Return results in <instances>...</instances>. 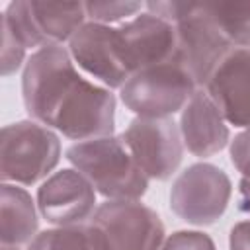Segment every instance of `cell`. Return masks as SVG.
Wrapping results in <instances>:
<instances>
[{
	"label": "cell",
	"instance_id": "6da1fadb",
	"mask_svg": "<svg viewBox=\"0 0 250 250\" xmlns=\"http://www.w3.org/2000/svg\"><path fill=\"white\" fill-rule=\"evenodd\" d=\"M21 98L29 119L70 141L109 137L115 131L113 90L88 78L62 45L43 47L27 57Z\"/></svg>",
	"mask_w": 250,
	"mask_h": 250
},
{
	"label": "cell",
	"instance_id": "7a4b0ae2",
	"mask_svg": "<svg viewBox=\"0 0 250 250\" xmlns=\"http://www.w3.org/2000/svg\"><path fill=\"white\" fill-rule=\"evenodd\" d=\"M145 10L176 27V62L199 88H205L217 64L236 49L213 20L207 2H145Z\"/></svg>",
	"mask_w": 250,
	"mask_h": 250
},
{
	"label": "cell",
	"instance_id": "3957f363",
	"mask_svg": "<svg viewBox=\"0 0 250 250\" xmlns=\"http://www.w3.org/2000/svg\"><path fill=\"white\" fill-rule=\"evenodd\" d=\"M64 156L105 201H135L148 189L150 180L119 135L74 143Z\"/></svg>",
	"mask_w": 250,
	"mask_h": 250
},
{
	"label": "cell",
	"instance_id": "277c9868",
	"mask_svg": "<svg viewBox=\"0 0 250 250\" xmlns=\"http://www.w3.org/2000/svg\"><path fill=\"white\" fill-rule=\"evenodd\" d=\"M61 137L57 131L21 119L2 127L0 178L4 184L35 186L45 182L61 160Z\"/></svg>",
	"mask_w": 250,
	"mask_h": 250
},
{
	"label": "cell",
	"instance_id": "5b68a950",
	"mask_svg": "<svg viewBox=\"0 0 250 250\" xmlns=\"http://www.w3.org/2000/svg\"><path fill=\"white\" fill-rule=\"evenodd\" d=\"M98 250H160L166 230L160 215L135 201H105L88 221Z\"/></svg>",
	"mask_w": 250,
	"mask_h": 250
},
{
	"label": "cell",
	"instance_id": "8992f818",
	"mask_svg": "<svg viewBox=\"0 0 250 250\" xmlns=\"http://www.w3.org/2000/svg\"><path fill=\"white\" fill-rule=\"evenodd\" d=\"M197 90L189 72L170 61L135 72L119 88V98L137 117L164 119L182 111Z\"/></svg>",
	"mask_w": 250,
	"mask_h": 250
},
{
	"label": "cell",
	"instance_id": "52a82bcc",
	"mask_svg": "<svg viewBox=\"0 0 250 250\" xmlns=\"http://www.w3.org/2000/svg\"><path fill=\"white\" fill-rule=\"evenodd\" d=\"M232 184L227 172L211 162H195L184 168L170 188V209L193 227L215 225L227 211Z\"/></svg>",
	"mask_w": 250,
	"mask_h": 250
},
{
	"label": "cell",
	"instance_id": "ba28073f",
	"mask_svg": "<svg viewBox=\"0 0 250 250\" xmlns=\"http://www.w3.org/2000/svg\"><path fill=\"white\" fill-rule=\"evenodd\" d=\"M148 180H170L184 158L180 125L172 117H135L119 135Z\"/></svg>",
	"mask_w": 250,
	"mask_h": 250
},
{
	"label": "cell",
	"instance_id": "9c48e42d",
	"mask_svg": "<svg viewBox=\"0 0 250 250\" xmlns=\"http://www.w3.org/2000/svg\"><path fill=\"white\" fill-rule=\"evenodd\" d=\"M66 49L88 78L109 90H119L131 78L121 51L117 25L86 21L72 35Z\"/></svg>",
	"mask_w": 250,
	"mask_h": 250
},
{
	"label": "cell",
	"instance_id": "30bf717a",
	"mask_svg": "<svg viewBox=\"0 0 250 250\" xmlns=\"http://www.w3.org/2000/svg\"><path fill=\"white\" fill-rule=\"evenodd\" d=\"M94 186L76 170L62 168L53 172L37 188L39 215L53 227L84 225L98 209Z\"/></svg>",
	"mask_w": 250,
	"mask_h": 250
},
{
	"label": "cell",
	"instance_id": "8fae6325",
	"mask_svg": "<svg viewBox=\"0 0 250 250\" xmlns=\"http://www.w3.org/2000/svg\"><path fill=\"white\" fill-rule=\"evenodd\" d=\"M117 33L131 76L139 70L176 59V27L146 10L117 25Z\"/></svg>",
	"mask_w": 250,
	"mask_h": 250
},
{
	"label": "cell",
	"instance_id": "7c38bea8",
	"mask_svg": "<svg viewBox=\"0 0 250 250\" xmlns=\"http://www.w3.org/2000/svg\"><path fill=\"white\" fill-rule=\"evenodd\" d=\"M229 125L250 127V47L232 49L213 70L205 88Z\"/></svg>",
	"mask_w": 250,
	"mask_h": 250
},
{
	"label": "cell",
	"instance_id": "4fadbf2b",
	"mask_svg": "<svg viewBox=\"0 0 250 250\" xmlns=\"http://www.w3.org/2000/svg\"><path fill=\"white\" fill-rule=\"evenodd\" d=\"M180 133L184 146L197 158H209L230 143V129L211 96L199 88L180 111Z\"/></svg>",
	"mask_w": 250,
	"mask_h": 250
},
{
	"label": "cell",
	"instance_id": "5bb4252c",
	"mask_svg": "<svg viewBox=\"0 0 250 250\" xmlns=\"http://www.w3.org/2000/svg\"><path fill=\"white\" fill-rule=\"evenodd\" d=\"M39 234L37 201L23 186H0V244L27 246Z\"/></svg>",
	"mask_w": 250,
	"mask_h": 250
},
{
	"label": "cell",
	"instance_id": "9a60e30c",
	"mask_svg": "<svg viewBox=\"0 0 250 250\" xmlns=\"http://www.w3.org/2000/svg\"><path fill=\"white\" fill-rule=\"evenodd\" d=\"M31 20L43 47L62 45L88 21L84 2H29Z\"/></svg>",
	"mask_w": 250,
	"mask_h": 250
},
{
	"label": "cell",
	"instance_id": "2e32d148",
	"mask_svg": "<svg viewBox=\"0 0 250 250\" xmlns=\"http://www.w3.org/2000/svg\"><path fill=\"white\" fill-rule=\"evenodd\" d=\"M207 8L234 47H250V2H207Z\"/></svg>",
	"mask_w": 250,
	"mask_h": 250
},
{
	"label": "cell",
	"instance_id": "e0dca14e",
	"mask_svg": "<svg viewBox=\"0 0 250 250\" xmlns=\"http://www.w3.org/2000/svg\"><path fill=\"white\" fill-rule=\"evenodd\" d=\"M25 250H98L88 223L41 230Z\"/></svg>",
	"mask_w": 250,
	"mask_h": 250
},
{
	"label": "cell",
	"instance_id": "ac0fdd59",
	"mask_svg": "<svg viewBox=\"0 0 250 250\" xmlns=\"http://www.w3.org/2000/svg\"><path fill=\"white\" fill-rule=\"evenodd\" d=\"M86 18L94 23L121 25L145 10V2H84Z\"/></svg>",
	"mask_w": 250,
	"mask_h": 250
},
{
	"label": "cell",
	"instance_id": "d6986e66",
	"mask_svg": "<svg viewBox=\"0 0 250 250\" xmlns=\"http://www.w3.org/2000/svg\"><path fill=\"white\" fill-rule=\"evenodd\" d=\"M160 250H217L213 238L203 230H176L164 238Z\"/></svg>",
	"mask_w": 250,
	"mask_h": 250
},
{
	"label": "cell",
	"instance_id": "ffe728a7",
	"mask_svg": "<svg viewBox=\"0 0 250 250\" xmlns=\"http://www.w3.org/2000/svg\"><path fill=\"white\" fill-rule=\"evenodd\" d=\"M25 55H27V49L6 27H2V61H0L2 76L8 78L14 72H18L21 66H25L27 62Z\"/></svg>",
	"mask_w": 250,
	"mask_h": 250
},
{
	"label": "cell",
	"instance_id": "44dd1931",
	"mask_svg": "<svg viewBox=\"0 0 250 250\" xmlns=\"http://www.w3.org/2000/svg\"><path fill=\"white\" fill-rule=\"evenodd\" d=\"M229 154L232 166L242 174V178H250V127L242 129L229 143Z\"/></svg>",
	"mask_w": 250,
	"mask_h": 250
},
{
	"label": "cell",
	"instance_id": "7402d4cb",
	"mask_svg": "<svg viewBox=\"0 0 250 250\" xmlns=\"http://www.w3.org/2000/svg\"><path fill=\"white\" fill-rule=\"evenodd\" d=\"M230 250H250V219L236 223L229 232Z\"/></svg>",
	"mask_w": 250,
	"mask_h": 250
},
{
	"label": "cell",
	"instance_id": "603a6c76",
	"mask_svg": "<svg viewBox=\"0 0 250 250\" xmlns=\"http://www.w3.org/2000/svg\"><path fill=\"white\" fill-rule=\"evenodd\" d=\"M238 211L250 217V178H242L238 184Z\"/></svg>",
	"mask_w": 250,
	"mask_h": 250
},
{
	"label": "cell",
	"instance_id": "cb8c5ba5",
	"mask_svg": "<svg viewBox=\"0 0 250 250\" xmlns=\"http://www.w3.org/2000/svg\"><path fill=\"white\" fill-rule=\"evenodd\" d=\"M0 250H23L21 246H14V244H0Z\"/></svg>",
	"mask_w": 250,
	"mask_h": 250
}]
</instances>
